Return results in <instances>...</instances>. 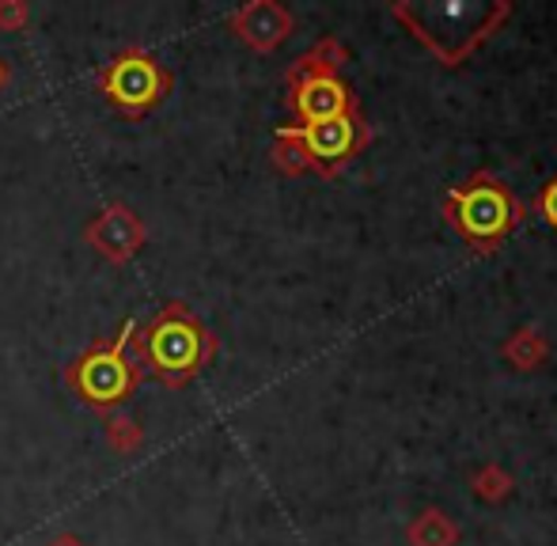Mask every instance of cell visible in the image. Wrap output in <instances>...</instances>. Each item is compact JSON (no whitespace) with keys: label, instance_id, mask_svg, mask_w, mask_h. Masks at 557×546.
<instances>
[{"label":"cell","instance_id":"obj_9","mask_svg":"<svg viewBox=\"0 0 557 546\" xmlns=\"http://www.w3.org/2000/svg\"><path fill=\"white\" fill-rule=\"evenodd\" d=\"M23 20H27V8L23 4H0V23L4 27H20Z\"/></svg>","mask_w":557,"mask_h":546},{"label":"cell","instance_id":"obj_2","mask_svg":"<svg viewBox=\"0 0 557 546\" xmlns=\"http://www.w3.org/2000/svg\"><path fill=\"white\" fill-rule=\"evenodd\" d=\"M133 331H137V323L125 319V326L117 331L111 346H96L84 357H76V364L69 369V384L81 392L84 402H91V407H114L125 395H133V387L140 380V369L129 357Z\"/></svg>","mask_w":557,"mask_h":546},{"label":"cell","instance_id":"obj_6","mask_svg":"<svg viewBox=\"0 0 557 546\" xmlns=\"http://www.w3.org/2000/svg\"><path fill=\"white\" fill-rule=\"evenodd\" d=\"M281 137L304 140V148H308L315 160L334 163V160H342V156H349L352 122L342 114V119H331V122H311V126H300V129H281Z\"/></svg>","mask_w":557,"mask_h":546},{"label":"cell","instance_id":"obj_12","mask_svg":"<svg viewBox=\"0 0 557 546\" xmlns=\"http://www.w3.org/2000/svg\"><path fill=\"white\" fill-rule=\"evenodd\" d=\"M4 76H8V73H4V65H0V84H4Z\"/></svg>","mask_w":557,"mask_h":546},{"label":"cell","instance_id":"obj_4","mask_svg":"<svg viewBox=\"0 0 557 546\" xmlns=\"http://www.w3.org/2000/svg\"><path fill=\"white\" fill-rule=\"evenodd\" d=\"M88 239L107 255V259L122 262V259H129V255H137L140 239H145V228H140V221L129 213V209L114 206V209H107L96 224H91Z\"/></svg>","mask_w":557,"mask_h":546},{"label":"cell","instance_id":"obj_11","mask_svg":"<svg viewBox=\"0 0 557 546\" xmlns=\"http://www.w3.org/2000/svg\"><path fill=\"white\" fill-rule=\"evenodd\" d=\"M53 546H81V543H76V539H58Z\"/></svg>","mask_w":557,"mask_h":546},{"label":"cell","instance_id":"obj_1","mask_svg":"<svg viewBox=\"0 0 557 546\" xmlns=\"http://www.w3.org/2000/svg\"><path fill=\"white\" fill-rule=\"evenodd\" d=\"M209 353H213V334L183 303H168L148 323L145 361L163 384H186L190 376H198L201 364L209 361Z\"/></svg>","mask_w":557,"mask_h":546},{"label":"cell","instance_id":"obj_3","mask_svg":"<svg viewBox=\"0 0 557 546\" xmlns=\"http://www.w3.org/2000/svg\"><path fill=\"white\" fill-rule=\"evenodd\" d=\"M96 80L107 91V99L122 107L125 114H145L148 107H156L171 91V73L145 50L117 53Z\"/></svg>","mask_w":557,"mask_h":546},{"label":"cell","instance_id":"obj_8","mask_svg":"<svg viewBox=\"0 0 557 546\" xmlns=\"http://www.w3.org/2000/svg\"><path fill=\"white\" fill-rule=\"evenodd\" d=\"M235 27H239V35L247 38V42L270 46L273 38L285 35V15H281L273 4H250L235 15Z\"/></svg>","mask_w":557,"mask_h":546},{"label":"cell","instance_id":"obj_7","mask_svg":"<svg viewBox=\"0 0 557 546\" xmlns=\"http://www.w3.org/2000/svg\"><path fill=\"white\" fill-rule=\"evenodd\" d=\"M296 111L300 119L308 122H331V119H342L345 114V88L334 80V76L319 73V76H308L296 91Z\"/></svg>","mask_w":557,"mask_h":546},{"label":"cell","instance_id":"obj_5","mask_svg":"<svg viewBox=\"0 0 557 546\" xmlns=\"http://www.w3.org/2000/svg\"><path fill=\"white\" fill-rule=\"evenodd\" d=\"M459 221L470 236L478 239H493L508 228V201L497 190L482 186V190H470L459 198Z\"/></svg>","mask_w":557,"mask_h":546},{"label":"cell","instance_id":"obj_10","mask_svg":"<svg viewBox=\"0 0 557 546\" xmlns=\"http://www.w3.org/2000/svg\"><path fill=\"white\" fill-rule=\"evenodd\" d=\"M543 209H546V216H550V224H557V183L550 186V190H546Z\"/></svg>","mask_w":557,"mask_h":546}]
</instances>
